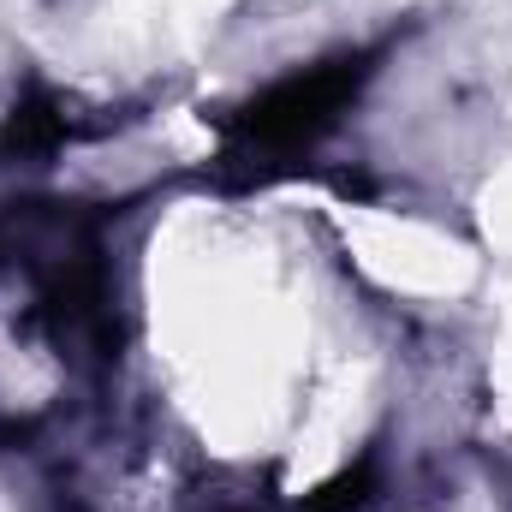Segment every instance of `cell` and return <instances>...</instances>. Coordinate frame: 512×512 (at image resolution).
Masks as SVG:
<instances>
[{
	"instance_id": "obj_2",
	"label": "cell",
	"mask_w": 512,
	"mask_h": 512,
	"mask_svg": "<svg viewBox=\"0 0 512 512\" xmlns=\"http://www.w3.org/2000/svg\"><path fill=\"white\" fill-rule=\"evenodd\" d=\"M60 137H66V108H60L54 96H30V102H18L12 120H6V149H18V155L54 149Z\"/></svg>"
},
{
	"instance_id": "obj_1",
	"label": "cell",
	"mask_w": 512,
	"mask_h": 512,
	"mask_svg": "<svg viewBox=\"0 0 512 512\" xmlns=\"http://www.w3.org/2000/svg\"><path fill=\"white\" fill-rule=\"evenodd\" d=\"M358 84H364V60H328L304 78L274 84L262 102H251L233 120V161H256V155L274 161V155H292V149L316 143L334 126V114L358 96Z\"/></svg>"
}]
</instances>
